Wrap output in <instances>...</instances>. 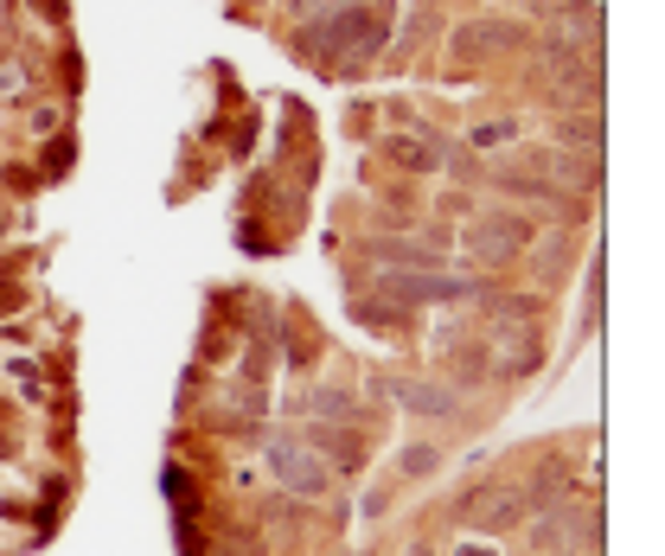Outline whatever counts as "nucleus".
I'll return each instance as SVG.
<instances>
[{
	"mask_svg": "<svg viewBox=\"0 0 665 556\" xmlns=\"http://www.w3.org/2000/svg\"><path fill=\"white\" fill-rule=\"evenodd\" d=\"M384 288L404 300H474L481 295L467 275H404V269H384Z\"/></svg>",
	"mask_w": 665,
	"mask_h": 556,
	"instance_id": "obj_1",
	"label": "nucleus"
},
{
	"mask_svg": "<svg viewBox=\"0 0 665 556\" xmlns=\"http://www.w3.org/2000/svg\"><path fill=\"white\" fill-rule=\"evenodd\" d=\"M320 38L346 45L352 58H365V52H377V45H384V20H377L371 7H346V13H339V20H332V26H327Z\"/></svg>",
	"mask_w": 665,
	"mask_h": 556,
	"instance_id": "obj_2",
	"label": "nucleus"
},
{
	"mask_svg": "<svg viewBox=\"0 0 665 556\" xmlns=\"http://www.w3.org/2000/svg\"><path fill=\"white\" fill-rule=\"evenodd\" d=\"M269 467H275V480L295 486V492H327V474H320V467L307 461V447H295V442L269 447Z\"/></svg>",
	"mask_w": 665,
	"mask_h": 556,
	"instance_id": "obj_3",
	"label": "nucleus"
},
{
	"mask_svg": "<svg viewBox=\"0 0 665 556\" xmlns=\"http://www.w3.org/2000/svg\"><path fill=\"white\" fill-rule=\"evenodd\" d=\"M467 243H474V257H512L518 243H525V224L518 218H481L467 230Z\"/></svg>",
	"mask_w": 665,
	"mask_h": 556,
	"instance_id": "obj_4",
	"label": "nucleus"
},
{
	"mask_svg": "<svg viewBox=\"0 0 665 556\" xmlns=\"http://www.w3.org/2000/svg\"><path fill=\"white\" fill-rule=\"evenodd\" d=\"M576 531H583V506H551V519L538 524V544L556 556L576 551Z\"/></svg>",
	"mask_w": 665,
	"mask_h": 556,
	"instance_id": "obj_5",
	"label": "nucleus"
},
{
	"mask_svg": "<svg viewBox=\"0 0 665 556\" xmlns=\"http://www.w3.org/2000/svg\"><path fill=\"white\" fill-rule=\"evenodd\" d=\"M525 506H518L512 486H493V492H481L474 506H467V524H486V531H499V524H512Z\"/></svg>",
	"mask_w": 665,
	"mask_h": 556,
	"instance_id": "obj_6",
	"label": "nucleus"
},
{
	"mask_svg": "<svg viewBox=\"0 0 665 556\" xmlns=\"http://www.w3.org/2000/svg\"><path fill=\"white\" fill-rule=\"evenodd\" d=\"M556 52H595L601 45V20H595V7H576V13H563L556 20Z\"/></svg>",
	"mask_w": 665,
	"mask_h": 556,
	"instance_id": "obj_7",
	"label": "nucleus"
},
{
	"mask_svg": "<svg viewBox=\"0 0 665 556\" xmlns=\"http://www.w3.org/2000/svg\"><path fill=\"white\" fill-rule=\"evenodd\" d=\"M518 26H506V20H481V26H461V58H481L486 45H512Z\"/></svg>",
	"mask_w": 665,
	"mask_h": 556,
	"instance_id": "obj_8",
	"label": "nucleus"
},
{
	"mask_svg": "<svg viewBox=\"0 0 665 556\" xmlns=\"http://www.w3.org/2000/svg\"><path fill=\"white\" fill-rule=\"evenodd\" d=\"M409 397V409H448V390H429V384H397Z\"/></svg>",
	"mask_w": 665,
	"mask_h": 556,
	"instance_id": "obj_9",
	"label": "nucleus"
},
{
	"mask_svg": "<svg viewBox=\"0 0 665 556\" xmlns=\"http://www.w3.org/2000/svg\"><path fill=\"white\" fill-rule=\"evenodd\" d=\"M391 154H397L404 167H436V154H422L416 141H391Z\"/></svg>",
	"mask_w": 665,
	"mask_h": 556,
	"instance_id": "obj_10",
	"label": "nucleus"
},
{
	"mask_svg": "<svg viewBox=\"0 0 665 556\" xmlns=\"http://www.w3.org/2000/svg\"><path fill=\"white\" fill-rule=\"evenodd\" d=\"M538 13H551V20H563V13H576V7H589V0H531Z\"/></svg>",
	"mask_w": 665,
	"mask_h": 556,
	"instance_id": "obj_11",
	"label": "nucleus"
},
{
	"mask_svg": "<svg viewBox=\"0 0 665 556\" xmlns=\"http://www.w3.org/2000/svg\"><path fill=\"white\" fill-rule=\"evenodd\" d=\"M13 90H20V65H7V58H0V97H13Z\"/></svg>",
	"mask_w": 665,
	"mask_h": 556,
	"instance_id": "obj_12",
	"label": "nucleus"
},
{
	"mask_svg": "<svg viewBox=\"0 0 665 556\" xmlns=\"http://www.w3.org/2000/svg\"><path fill=\"white\" fill-rule=\"evenodd\" d=\"M570 141H589V148H595V141H601V128H595V122H570Z\"/></svg>",
	"mask_w": 665,
	"mask_h": 556,
	"instance_id": "obj_13",
	"label": "nucleus"
}]
</instances>
